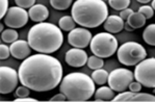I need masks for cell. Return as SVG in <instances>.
I'll use <instances>...</instances> for the list:
<instances>
[{
  "mask_svg": "<svg viewBox=\"0 0 155 102\" xmlns=\"http://www.w3.org/2000/svg\"><path fill=\"white\" fill-rule=\"evenodd\" d=\"M29 14L30 20L33 21L35 23H41L45 22L47 20V18L49 17V11L47 8V6H45L44 4H35L33 6L29 8L28 11Z\"/></svg>",
  "mask_w": 155,
  "mask_h": 102,
  "instance_id": "9a60e30c",
  "label": "cell"
},
{
  "mask_svg": "<svg viewBox=\"0 0 155 102\" xmlns=\"http://www.w3.org/2000/svg\"><path fill=\"white\" fill-rule=\"evenodd\" d=\"M142 84H140L139 81H132L131 84H129V87L128 89L130 90L131 92H140V90H142Z\"/></svg>",
  "mask_w": 155,
  "mask_h": 102,
  "instance_id": "4dcf8cb0",
  "label": "cell"
},
{
  "mask_svg": "<svg viewBox=\"0 0 155 102\" xmlns=\"http://www.w3.org/2000/svg\"><path fill=\"white\" fill-rule=\"evenodd\" d=\"M73 0H50V4L57 11H66L72 4Z\"/></svg>",
  "mask_w": 155,
  "mask_h": 102,
  "instance_id": "cb8c5ba5",
  "label": "cell"
},
{
  "mask_svg": "<svg viewBox=\"0 0 155 102\" xmlns=\"http://www.w3.org/2000/svg\"><path fill=\"white\" fill-rule=\"evenodd\" d=\"M134 78L143 87H155V58H145L134 69Z\"/></svg>",
  "mask_w": 155,
  "mask_h": 102,
  "instance_id": "52a82bcc",
  "label": "cell"
},
{
  "mask_svg": "<svg viewBox=\"0 0 155 102\" xmlns=\"http://www.w3.org/2000/svg\"><path fill=\"white\" fill-rule=\"evenodd\" d=\"M91 51L94 55L107 58L114 55L118 50V40L110 32H98L92 38L90 44Z\"/></svg>",
  "mask_w": 155,
  "mask_h": 102,
  "instance_id": "5b68a950",
  "label": "cell"
},
{
  "mask_svg": "<svg viewBox=\"0 0 155 102\" xmlns=\"http://www.w3.org/2000/svg\"><path fill=\"white\" fill-rule=\"evenodd\" d=\"M111 101H155V95L140 92H120Z\"/></svg>",
  "mask_w": 155,
  "mask_h": 102,
  "instance_id": "5bb4252c",
  "label": "cell"
},
{
  "mask_svg": "<svg viewBox=\"0 0 155 102\" xmlns=\"http://www.w3.org/2000/svg\"><path fill=\"white\" fill-rule=\"evenodd\" d=\"M147 18L140 12H133L129 16V18L126 20V22L129 24L133 29H139L146 24Z\"/></svg>",
  "mask_w": 155,
  "mask_h": 102,
  "instance_id": "ac0fdd59",
  "label": "cell"
},
{
  "mask_svg": "<svg viewBox=\"0 0 155 102\" xmlns=\"http://www.w3.org/2000/svg\"><path fill=\"white\" fill-rule=\"evenodd\" d=\"M153 94L155 95V87H153Z\"/></svg>",
  "mask_w": 155,
  "mask_h": 102,
  "instance_id": "f35d334b",
  "label": "cell"
},
{
  "mask_svg": "<svg viewBox=\"0 0 155 102\" xmlns=\"http://www.w3.org/2000/svg\"><path fill=\"white\" fill-rule=\"evenodd\" d=\"M132 13H133V11L131 8H125V9H123V11H121L120 17L122 18L123 20H127V19L129 18V16Z\"/></svg>",
  "mask_w": 155,
  "mask_h": 102,
  "instance_id": "d6a6232c",
  "label": "cell"
},
{
  "mask_svg": "<svg viewBox=\"0 0 155 102\" xmlns=\"http://www.w3.org/2000/svg\"><path fill=\"white\" fill-rule=\"evenodd\" d=\"M59 92L66 95L68 101H87L96 92L95 81L84 73H69L61 79Z\"/></svg>",
  "mask_w": 155,
  "mask_h": 102,
  "instance_id": "277c9868",
  "label": "cell"
},
{
  "mask_svg": "<svg viewBox=\"0 0 155 102\" xmlns=\"http://www.w3.org/2000/svg\"><path fill=\"white\" fill-rule=\"evenodd\" d=\"M92 32L85 27H75L68 35V43L75 48H85L91 44Z\"/></svg>",
  "mask_w": 155,
  "mask_h": 102,
  "instance_id": "8fae6325",
  "label": "cell"
},
{
  "mask_svg": "<svg viewBox=\"0 0 155 102\" xmlns=\"http://www.w3.org/2000/svg\"><path fill=\"white\" fill-rule=\"evenodd\" d=\"M19 73L11 67H0V93L9 94L17 89L19 82Z\"/></svg>",
  "mask_w": 155,
  "mask_h": 102,
  "instance_id": "9c48e42d",
  "label": "cell"
},
{
  "mask_svg": "<svg viewBox=\"0 0 155 102\" xmlns=\"http://www.w3.org/2000/svg\"><path fill=\"white\" fill-rule=\"evenodd\" d=\"M30 91L31 90L29 87H25V85H21V87H18L16 89V93H15V96L16 98H24V97H28L30 95Z\"/></svg>",
  "mask_w": 155,
  "mask_h": 102,
  "instance_id": "484cf974",
  "label": "cell"
},
{
  "mask_svg": "<svg viewBox=\"0 0 155 102\" xmlns=\"http://www.w3.org/2000/svg\"><path fill=\"white\" fill-rule=\"evenodd\" d=\"M151 6L153 8V9L155 11V0H152V4H151Z\"/></svg>",
  "mask_w": 155,
  "mask_h": 102,
  "instance_id": "8d00e7d4",
  "label": "cell"
},
{
  "mask_svg": "<svg viewBox=\"0 0 155 102\" xmlns=\"http://www.w3.org/2000/svg\"><path fill=\"white\" fill-rule=\"evenodd\" d=\"M29 19V14L25 8L20 6H12L8 8L5 17L3 18L4 24L9 28H21L25 26Z\"/></svg>",
  "mask_w": 155,
  "mask_h": 102,
  "instance_id": "30bf717a",
  "label": "cell"
},
{
  "mask_svg": "<svg viewBox=\"0 0 155 102\" xmlns=\"http://www.w3.org/2000/svg\"><path fill=\"white\" fill-rule=\"evenodd\" d=\"M103 1H104V2H105V1H108V0H103Z\"/></svg>",
  "mask_w": 155,
  "mask_h": 102,
  "instance_id": "ab89813d",
  "label": "cell"
},
{
  "mask_svg": "<svg viewBox=\"0 0 155 102\" xmlns=\"http://www.w3.org/2000/svg\"><path fill=\"white\" fill-rule=\"evenodd\" d=\"M20 82L35 92H48L61 84L63 67L50 54L39 53L23 60L18 70Z\"/></svg>",
  "mask_w": 155,
  "mask_h": 102,
  "instance_id": "6da1fadb",
  "label": "cell"
},
{
  "mask_svg": "<svg viewBox=\"0 0 155 102\" xmlns=\"http://www.w3.org/2000/svg\"><path fill=\"white\" fill-rule=\"evenodd\" d=\"M15 101L16 102H26V101H30V102H35V101H38L35 98H32V97H24V98H17L15 99Z\"/></svg>",
  "mask_w": 155,
  "mask_h": 102,
  "instance_id": "836d02e7",
  "label": "cell"
},
{
  "mask_svg": "<svg viewBox=\"0 0 155 102\" xmlns=\"http://www.w3.org/2000/svg\"><path fill=\"white\" fill-rule=\"evenodd\" d=\"M77 23L75 22V20L73 19L72 16H64L59 19L58 21V27L64 31H71L72 29L76 27Z\"/></svg>",
  "mask_w": 155,
  "mask_h": 102,
  "instance_id": "d6986e66",
  "label": "cell"
},
{
  "mask_svg": "<svg viewBox=\"0 0 155 102\" xmlns=\"http://www.w3.org/2000/svg\"><path fill=\"white\" fill-rule=\"evenodd\" d=\"M49 101H68V98H67V96L65 94L61 92L59 94L54 95V96L52 97Z\"/></svg>",
  "mask_w": 155,
  "mask_h": 102,
  "instance_id": "1f68e13d",
  "label": "cell"
},
{
  "mask_svg": "<svg viewBox=\"0 0 155 102\" xmlns=\"http://www.w3.org/2000/svg\"><path fill=\"white\" fill-rule=\"evenodd\" d=\"M108 3L116 11H123L130 5V0H108Z\"/></svg>",
  "mask_w": 155,
  "mask_h": 102,
  "instance_id": "d4e9b609",
  "label": "cell"
},
{
  "mask_svg": "<svg viewBox=\"0 0 155 102\" xmlns=\"http://www.w3.org/2000/svg\"><path fill=\"white\" fill-rule=\"evenodd\" d=\"M9 49H11L12 56L17 60H25L30 55V52H31V47L29 43L24 40H17L12 43Z\"/></svg>",
  "mask_w": 155,
  "mask_h": 102,
  "instance_id": "4fadbf2b",
  "label": "cell"
},
{
  "mask_svg": "<svg viewBox=\"0 0 155 102\" xmlns=\"http://www.w3.org/2000/svg\"><path fill=\"white\" fill-rule=\"evenodd\" d=\"M27 41L32 50L39 53L51 54L61 47L64 35L58 26L48 22H41L29 29Z\"/></svg>",
  "mask_w": 155,
  "mask_h": 102,
  "instance_id": "7a4b0ae2",
  "label": "cell"
},
{
  "mask_svg": "<svg viewBox=\"0 0 155 102\" xmlns=\"http://www.w3.org/2000/svg\"><path fill=\"white\" fill-rule=\"evenodd\" d=\"M87 67L92 70H97V69H101L104 66V61L101 58L97 55H92L87 58Z\"/></svg>",
  "mask_w": 155,
  "mask_h": 102,
  "instance_id": "603a6c76",
  "label": "cell"
},
{
  "mask_svg": "<svg viewBox=\"0 0 155 102\" xmlns=\"http://www.w3.org/2000/svg\"><path fill=\"white\" fill-rule=\"evenodd\" d=\"M134 79V74L126 68H118L111 71L108 75V85L114 92H124L129 87Z\"/></svg>",
  "mask_w": 155,
  "mask_h": 102,
  "instance_id": "ba28073f",
  "label": "cell"
},
{
  "mask_svg": "<svg viewBox=\"0 0 155 102\" xmlns=\"http://www.w3.org/2000/svg\"><path fill=\"white\" fill-rule=\"evenodd\" d=\"M108 75L109 73L107 72L104 69H97V70H94V72L92 73V78L95 81V84L102 85L107 82V79H108Z\"/></svg>",
  "mask_w": 155,
  "mask_h": 102,
  "instance_id": "44dd1931",
  "label": "cell"
},
{
  "mask_svg": "<svg viewBox=\"0 0 155 102\" xmlns=\"http://www.w3.org/2000/svg\"><path fill=\"white\" fill-rule=\"evenodd\" d=\"M137 1H139L140 3H142V4H148L150 1H152V0H137Z\"/></svg>",
  "mask_w": 155,
  "mask_h": 102,
  "instance_id": "d590c367",
  "label": "cell"
},
{
  "mask_svg": "<svg viewBox=\"0 0 155 102\" xmlns=\"http://www.w3.org/2000/svg\"><path fill=\"white\" fill-rule=\"evenodd\" d=\"M103 24L105 31L110 32V34H118V32L122 31V29H124L125 22L120 16L111 15L106 18Z\"/></svg>",
  "mask_w": 155,
  "mask_h": 102,
  "instance_id": "2e32d148",
  "label": "cell"
},
{
  "mask_svg": "<svg viewBox=\"0 0 155 102\" xmlns=\"http://www.w3.org/2000/svg\"><path fill=\"white\" fill-rule=\"evenodd\" d=\"M9 55H12L11 49H9V47L8 45H5V43H2V44L0 45V58H1L2 61L6 60V58H9Z\"/></svg>",
  "mask_w": 155,
  "mask_h": 102,
  "instance_id": "83f0119b",
  "label": "cell"
},
{
  "mask_svg": "<svg viewBox=\"0 0 155 102\" xmlns=\"http://www.w3.org/2000/svg\"><path fill=\"white\" fill-rule=\"evenodd\" d=\"M124 29H126L127 31H133V30H134L129 24H128L127 22H126V23H125V25H124Z\"/></svg>",
  "mask_w": 155,
  "mask_h": 102,
  "instance_id": "e575fe53",
  "label": "cell"
},
{
  "mask_svg": "<svg viewBox=\"0 0 155 102\" xmlns=\"http://www.w3.org/2000/svg\"><path fill=\"white\" fill-rule=\"evenodd\" d=\"M0 29H1V32L4 30V25L3 24H0Z\"/></svg>",
  "mask_w": 155,
  "mask_h": 102,
  "instance_id": "74e56055",
  "label": "cell"
},
{
  "mask_svg": "<svg viewBox=\"0 0 155 102\" xmlns=\"http://www.w3.org/2000/svg\"><path fill=\"white\" fill-rule=\"evenodd\" d=\"M118 61L124 66H137L147 58V51L143 45L137 42H126L117 50Z\"/></svg>",
  "mask_w": 155,
  "mask_h": 102,
  "instance_id": "8992f818",
  "label": "cell"
},
{
  "mask_svg": "<svg viewBox=\"0 0 155 102\" xmlns=\"http://www.w3.org/2000/svg\"><path fill=\"white\" fill-rule=\"evenodd\" d=\"M71 16L81 27L96 28L108 17V8L103 0H76Z\"/></svg>",
  "mask_w": 155,
  "mask_h": 102,
  "instance_id": "3957f363",
  "label": "cell"
},
{
  "mask_svg": "<svg viewBox=\"0 0 155 102\" xmlns=\"http://www.w3.org/2000/svg\"><path fill=\"white\" fill-rule=\"evenodd\" d=\"M15 3L22 8H30L35 4V0H15Z\"/></svg>",
  "mask_w": 155,
  "mask_h": 102,
  "instance_id": "f1b7e54d",
  "label": "cell"
},
{
  "mask_svg": "<svg viewBox=\"0 0 155 102\" xmlns=\"http://www.w3.org/2000/svg\"><path fill=\"white\" fill-rule=\"evenodd\" d=\"M143 40L150 46H155V23L147 25L143 31Z\"/></svg>",
  "mask_w": 155,
  "mask_h": 102,
  "instance_id": "ffe728a7",
  "label": "cell"
},
{
  "mask_svg": "<svg viewBox=\"0 0 155 102\" xmlns=\"http://www.w3.org/2000/svg\"><path fill=\"white\" fill-rule=\"evenodd\" d=\"M87 54L81 48H72L67 51L65 55V61L69 66L74 68L83 67L87 63Z\"/></svg>",
  "mask_w": 155,
  "mask_h": 102,
  "instance_id": "7c38bea8",
  "label": "cell"
},
{
  "mask_svg": "<svg viewBox=\"0 0 155 102\" xmlns=\"http://www.w3.org/2000/svg\"><path fill=\"white\" fill-rule=\"evenodd\" d=\"M139 12L140 14H143V15H144L147 19H151L154 15L153 8L150 6V5H148V4H145V5L140 6V8H139Z\"/></svg>",
  "mask_w": 155,
  "mask_h": 102,
  "instance_id": "4316f807",
  "label": "cell"
},
{
  "mask_svg": "<svg viewBox=\"0 0 155 102\" xmlns=\"http://www.w3.org/2000/svg\"><path fill=\"white\" fill-rule=\"evenodd\" d=\"M95 101H111L114 97V91L110 87H101L95 92Z\"/></svg>",
  "mask_w": 155,
  "mask_h": 102,
  "instance_id": "e0dca14e",
  "label": "cell"
},
{
  "mask_svg": "<svg viewBox=\"0 0 155 102\" xmlns=\"http://www.w3.org/2000/svg\"><path fill=\"white\" fill-rule=\"evenodd\" d=\"M19 34L14 28H8L1 32V41L5 44H12L18 40Z\"/></svg>",
  "mask_w": 155,
  "mask_h": 102,
  "instance_id": "7402d4cb",
  "label": "cell"
},
{
  "mask_svg": "<svg viewBox=\"0 0 155 102\" xmlns=\"http://www.w3.org/2000/svg\"><path fill=\"white\" fill-rule=\"evenodd\" d=\"M8 8V0H0V18L5 17Z\"/></svg>",
  "mask_w": 155,
  "mask_h": 102,
  "instance_id": "f546056e",
  "label": "cell"
}]
</instances>
